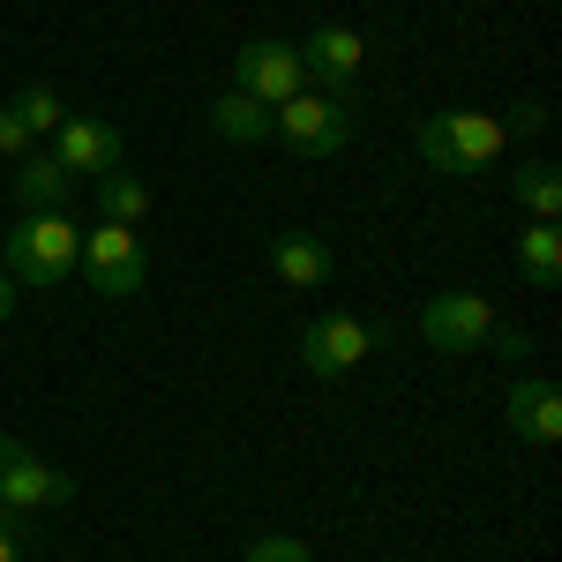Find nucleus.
Wrapping results in <instances>:
<instances>
[{
    "label": "nucleus",
    "mask_w": 562,
    "mask_h": 562,
    "mask_svg": "<svg viewBox=\"0 0 562 562\" xmlns=\"http://www.w3.org/2000/svg\"><path fill=\"white\" fill-rule=\"evenodd\" d=\"M8 105L23 113V128H31V143H38V135H53V128H60V121H68V105H60V98H53V90H45V83H23V90H15V98H8Z\"/></svg>",
    "instance_id": "nucleus-18"
},
{
    "label": "nucleus",
    "mask_w": 562,
    "mask_h": 562,
    "mask_svg": "<svg viewBox=\"0 0 562 562\" xmlns=\"http://www.w3.org/2000/svg\"><path fill=\"white\" fill-rule=\"evenodd\" d=\"M76 503V480L60 465H45L38 450H23L15 435H0V518H38V510H68Z\"/></svg>",
    "instance_id": "nucleus-3"
},
{
    "label": "nucleus",
    "mask_w": 562,
    "mask_h": 562,
    "mask_svg": "<svg viewBox=\"0 0 562 562\" xmlns=\"http://www.w3.org/2000/svg\"><path fill=\"white\" fill-rule=\"evenodd\" d=\"M510 188H518L525 211H532V225H555V217H562V173L548 166V158L518 166V180H510Z\"/></svg>",
    "instance_id": "nucleus-16"
},
{
    "label": "nucleus",
    "mask_w": 562,
    "mask_h": 562,
    "mask_svg": "<svg viewBox=\"0 0 562 562\" xmlns=\"http://www.w3.org/2000/svg\"><path fill=\"white\" fill-rule=\"evenodd\" d=\"M0 158H31V128L15 105H0Z\"/></svg>",
    "instance_id": "nucleus-20"
},
{
    "label": "nucleus",
    "mask_w": 562,
    "mask_h": 562,
    "mask_svg": "<svg viewBox=\"0 0 562 562\" xmlns=\"http://www.w3.org/2000/svg\"><path fill=\"white\" fill-rule=\"evenodd\" d=\"M0 562H23V540H15V518H0Z\"/></svg>",
    "instance_id": "nucleus-22"
},
{
    "label": "nucleus",
    "mask_w": 562,
    "mask_h": 562,
    "mask_svg": "<svg viewBox=\"0 0 562 562\" xmlns=\"http://www.w3.org/2000/svg\"><path fill=\"white\" fill-rule=\"evenodd\" d=\"M0 240H8V225H0Z\"/></svg>",
    "instance_id": "nucleus-24"
},
{
    "label": "nucleus",
    "mask_w": 562,
    "mask_h": 562,
    "mask_svg": "<svg viewBox=\"0 0 562 562\" xmlns=\"http://www.w3.org/2000/svg\"><path fill=\"white\" fill-rule=\"evenodd\" d=\"M270 270H278L285 293L330 285V248H323V233H278V240H270Z\"/></svg>",
    "instance_id": "nucleus-12"
},
{
    "label": "nucleus",
    "mask_w": 562,
    "mask_h": 562,
    "mask_svg": "<svg viewBox=\"0 0 562 562\" xmlns=\"http://www.w3.org/2000/svg\"><path fill=\"white\" fill-rule=\"evenodd\" d=\"M503 420H510V435L518 442H532V450H548V442H562V390L555 383H510V397H503Z\"/></svg>",
    "instance_id": "nucleus-11"
},
{
    "label": "nucleus",
    "mask_w": 562,
    "mask_h": 562,
    "mask_svg": "<svg viewBox=\"0 0 562 562\" xmlns=\"http://www.w3.org/2000/svg\"><path fill=\"white\" fill-rule=\"evenodd\" d=\"M487 330H495V307L480 301V293H435V301L420 307V338H428L435 352H480Z\"/></svg>",
    "instance_id": "nucleus-9"
},
{
    "label": "nucleus",
    "mask_w": 562,
    "mask_h": 562,
    "mask_svg": "<svg viewBox=\"0 0 562 562\" xmlns=\"http://www.w3.org/2000/svg\"><path fill=\"white\" fill-rule=\"evenodd\" d=\"M76 270L90 278V293H105V301H135L143 285H150V256H143V240H135V225H90L83 233V256Z\"/></svg>",
    "instance_id": "nucleus-4"
},
{
    "label": "nucleus",
    "mask_w": 562,
    "mask_h": 562,
    "mask_svg": "<svg viewBox=\"0 0 562 562\" xmlns=\"http://www.w3.org/2000/svg\"><path fill=\"white\" fill-rule=\"evenodd\" d=\"M270 135H285L293 158H338V150L352 143V105L323 98V90H301V98L278 105V128Z\"/></svg>",
    "instance_id": "nucleus-6"
},
{
    "label": "nucleus",
    "mask_w": 562,
    "mask_h": 562,
    "mask_svg": "<svg viewBox=\"0 0 562 562\" xmlns=\"http://www.w3.org/2000/svg\"><path fill=\"white\" fill-rule=\"evenodd\" d=\"M158 211V195L128 173V166H113V173H98V217L105 225H143V217Z\"/></svg>",
    "instance_id": "nucleus-15"
},
{
    "label": "nucleus",
    "mask_w": 562,
    "mask_h": 562,
    "mask_svg": "<svg viewBox=\"0 0 562 562\" xmlns=\"http://www.w3.org/2000/svg\"><path fill=\"white\" fill-rule=\"evenodd\" d=\"M68 195H76V180L60 173V158H15V203L23 211H68Z\"/></svg>",
    "instance_id": "nucleus-14"
},
{
    "label": "nucleus",
    "mask_w": 562,
    "mask_h": 562,
    "mask_svg": "<svg viewBox=\"0 0 562 562\" xmlns=\"http://www.w3.org/2000/svg\"><path fill=\"white\" fill-rule=\"evenodd\" d=\"M53 158H60V173L68 180H98L121 166V128L113 121H83V113H68L60 128H53Z\"/></svg>",
    "instance_id": "nucleus-10"
},
{
    "label": "nucleus",
    "mask_w": 562,
    "mask_h": 562,
    "mask_svg": "<svg viewBox=\"0 0 562 562\" xmlns=\"http://www.w3.org/2000/svg\"><path fill=\"white\" fill-rule=\"evenodd\" d=\"M233 90H248L256 105H285V98H301L307 90V68H301V45L285 38H248L240 53H233Z\"/></svg>",
    "instance_id": "nucleus-7"
},
{
    "label": "nucleus",
    "mask_w": 562,
    "mask_h": 562,
    "mask_svg": "<svg viewBox=\"0 0 562 562\" xmlns=\"http://www.w3.org/2000/svg\"><path fill=\"white\" fill-rule=\"evenodd\" d=\"M413 150H420V166H435V173L473 180V173H487V166H503V150H510V128H503L495 113L450 105V113H428V121L413 128Z\"/></svg>",
    "instance_id": "nucleus-1"
},
{
    "label": "nucleus",
    "mask_w": 562,
    "mask_h": 562,
    "mask_svg": "<svg viewBox=\"0 0 562 562\" xmlns=\"http://www.w3.org/2000/svg\"><path fill=\"white\" fill-rule=\"evenodd\" d=\"M518 270H525V285H555L562 278V233L555 225H525L518 233Z\"/></svg>",
    "instance_id": "nucleus-17"
},
{
    "label": "nucleus",
    "mask_w": 562,
    "mask_h": 562,
    "mask_svg": "<svg viewBox=\"0 0 562 562\" xmlns=\"http://www.w3.org/2000/svg\"><path fill=\"white\" fill-rule=\"evenodd\" d=\"M375 346H383V330H375L368 315H315V323L301 330V368L323 375V383H338V375H352V368H368Z\"/></svg>",
    "instance_id": "nucleus-5"
},
{
    "label": "nucleus",
    "mask_w": 562,
    "mask_h": 562,
    "mask_svg": "<svg viewBox=\"0 0 562 562\" xmlns=\"http://www.w3.org/2000/svg\"><path fill=\"white\" fill-rule=\"evenodd\" d=\"M15 293H23V285H15V278H8V270H0V323H8V315H15Z\"/></svg>",
    "instance_id": "nucleus-23"
},
{
    "label": "nucleus",
    "mask_w": 562,
    "mask_h": 562,
    "mask_svg": "<svg viewBox=\"0 0 562 562\" xmlns=\"http://www.w3.org/2000/svg\"><path fill=\"white\" fill-rule=\"evenodd\" d=\"M211 128H217V143H270V128H278V113L270 105H256L248 90H217V105H211Z\"/></svg>",
    "instance_id": "nucleus-13"
},
{
    "label": "nucleus",
    "mask_w": 562,
    "mask_h": 562,
    "mask_svg": "<svg viewBox=\"0 0 562 562\" xmlns=\"http://www.w3.org/2000/svg\"><path fill=\"white\" fill-rule=\"evenodd\" d=\"M301 68H307V83L323 90V98L352 105V83H360V68H368V38L346 31V23H323V31L301 45Z\"/></svg>",
    "instance_id": "nucleus-8"
},
{
    "label": "nucleus",
    "mask_w": 562,
    "mask_h": 562,
    "mask_svg": "<svg viewBox=\"0 0 562 562\" xmlns=\"http://www.w3.org/2000/svg\"><path fill=\"white\" fill-rule=\"evenodd\" d=\"M503 128H518V135H540V128H548V105H518V113H510Z\"/></svg>",
    "instance_id": "nucleus-21"
},
{
    "label": "nucleus",
    "mask_w": 562,
    "mask_h": 562,
    "mask_svg": "<svg viewBox=\"0 0 562 562\" xmlns=\"http://www.w3.org/2000/svg\"><path fill=\"white\" fill-rule=\"evenodd\" d=\"M0 256H8L15 285H60L76 270V256H83V225L68 211H23V225H8Z\"/></svg>",
    "instance_id": "nucleus-2"
},
{
    "label": "nucleus",
    "mask_w": 562,
    "mask_h": 562,
    "mask_svg": "<svg viewBox=\"0 0 562 562\" xmlns=\"http://www.w3.org/2000/svg\"><path fill=\"white\" fill-rule=\"evenodd\" d=\"M248 562H315V555H307V540H293V532H270V540L248 548Z\"/></svg>",
    "instance_id": "nucleus-19"
}]
</instances>
